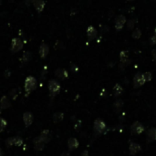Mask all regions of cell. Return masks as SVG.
Returning <instances> with one entry per match:
<instances>
[{
  "instance_id": "obj_1",
  "label": "cell",
  "mask_w": 156,
  "mask_h": 156,
  "mask_svg": "<svg viewBox=\"0 0 156 156\" xmlns=\"http://www.w3.org/2000/svg\"><path fill=\"white\" fill-rule=\"evenodd\" d=\"M37 86H38V81L34 77L29 76V77H27L26 79L25 84H24V88H25V90H26V92L27 94L30 93V92L33 91L34 90H36Z\"/></svg>"
},
{
  "instance_id": "obj_35",
  "label": "cell",
  "mask_w": 156,
  "mask_h": 156,
  "mask_svg": "<svg viewBox=\"0 0 156 156\" xmlns=\"http://www.w3.org/2000/svg\"><path fill=\"white\" fill-rule=\"evenodd\" d=\"M1 112H2V109H1V107H0V115H1Z\"/></svg>"
},
{
  "instance_id": "obj_25",
  "label": "cell",
  "mask_w": 156,
  "mask_h": 156,
  "mask_svg": "<svg viewBox=\"0 0 156 156\" xmlns=\"http://www.w3.org/2000/svg\"><path fill=\"white\" fill-rule=\"evenodd\" d=\"M141 35H142V31L139 29V28H136V29L133 31V33H132V38L135 39H138V38H140Z\"/></svg>"
},
{
  "instance_id": "obj_12",
  "label": "cell",
  "mask_w": 156,
  "mask_h": 156,
  "mask_svg": "<svg viewBox=\"0 0 156 156\" xmlns=\"http://www.w3.org/2000/svg\"><path fill=\"white\" fill-rule=\"evenodd\" d=\"M32 4L38 13H41L45 8V1L44 0H32Z\"/></svg>"
},
{
  "instance_id": "obj_22",
  "label": "cell",
  "mask_w": 156,
  "mask_h": 156,
  "mask_svg": "<svg viewBox=\"0 0 156 156\" xmlns=\"http://www.w3.org/2000/svg\"><path fill=\"white\" fill-rule=\"evenodd\" d=\"M32 59V54H31V52L29 51H25L24 52V54H23V57H22V60L24 61V62H28V61H30Z\"/></svg>"
},
{
  "instance_id": "obj_13",
  "label": "cell",
  "mask_w": 156,
  "mask_h": 156,
  "mask_svg": "<svg viewBox=\"0 0 156 156\" xmlns=\"http://www.w3.org/2000/svg\"><path fill=\"white\" fill-rule=\"evenodd\" d=\"M49 51V46L47 44L43 43V44L40 45L38 53H39V56H40L41 59H45V57L48 56Z\"/></svg>"
},
{
  "instance_id": "obj_4",
  "label": "cell",
  "mask_w": 156,
  "mask_h": 156,
  "mask_svg": "<svg viewBox=\"0 0 156 156\" xmlns=\"http://www.w3.org/2000/svg\"><path fill=\"white\" fill-rule=\"evenodd\" d=\"M144 131V128H143V125L139 122V121H135L131 124V134L133 135H140L141 133H142V131Z\"/></svg>"
},
{
  "instance_id": "obj_24",
  "label": "cell",
  "mask_w": 156,
  "mask_h": 156,
  "mask_svg": "<svg viewBox=\"0 0 156 156\" xmlns=\"http://www.w3.org/2000/svg\"><path fill=\"white\" fill-rule=\"evenodd\" d=\"M23 144V139L20 136L14 137V145L16 146H21Z\"/></svg>"
},
{
  "instance_id": "obj_10",
  "label": "cell",
  "mask_w": 156,
  "mask_h": 156,
  "mask_svg": "<svg viewBox=\"0 0 156 156\" xmlns=\"http://www.w3.org/2000/svg\"><path fill=\"white\" fill-rule=\"evenodd\" d=\"M33 120H34V117L31 112H27L23 114V121H24L26 127H29L33 122Z\"/></svg>"
},
{
  "instance_id": "obj_30",
  "label": "cell",
  "mask_w": 156,
  "mask_h": 156,
  "mask_svg": "<svg viewBox=\"0 0 156 156\" xmlns=\"http://www.w3.org/2000/svg\"><path fill=\"white\" fill-rule=\"evenodd\" d=\"M150 41H151L152 45H155V44H156V36H155V35L151 38V39H150Z\"/></svg>"
},
{
  "instance_id": "obj_2",
  "label": "cell",
  "mask_w": 156,
  "mask_h": 156,
  "mask_svg": "<svg viewBox=\"0 0 156 156\" xmlns=\"http://www.w3.org/2000/svg\"><path fill=\"white\" fill-rule=\"evenodd\" d=\"M49 90L50 97H55L60 90V83L55 79H50L49 81Z\"/></svg>"
},
{
  "instance_id": "obj_34",
  "label": "cell",
  "mask_w": 156,
  "mask_h": 156,
  "mask_svg": "<svg viewBox=\"0 0 156 156\" xmlns=\"http://www.w3.org/2000/svg\"><path fill=\"white\" fill-rule=\"evenodd\" d=\"M0 156H4V153L2 151V149H0Z\"/></svg>"
},
{
  "instance_id": "obj_5",
  "label": "cell",
  "mask_w": 156,
  "mask_h": 156,
  "mask_svg": "<svg viewBox=\"0 0 156 156\" xmlns=\"http://www.w3.org/2000/svg\"><path fill=\"white\" fill-rule=\"evenodd\" d=\"M22 48H23V42L20 38H16L12 39V42H11V51L16 53V52L20 51Z\"/></svg>"
},
{
  "instance_id": "obj_7",
  "label": "cell",
  "mask_w": 156,
  "mask_h": 156,
  "mask_svg": "<svg viewBox=\"0 0 156 156\" xmlns=\"http://www.w3.org/2000/svg\"><path fill=\"white\" fill-rule=\"evenodd\" d=\"M126 22V18L124 16H118L115 18V28L117 31H120L122 29V27Z\"/></svg>"
},
{
  "instance_id": "obj_17",
  "label": "cell",
  "mask_w": 156,
  "mask_h": 156,
  "mask_svg": "<svg viewBox=\"0 0 156 156\" xmlns=\"http://www.w3.org/2000/svg\"><path fill=\"white\" fill-rule=\"evenodd\" d=\"M11 106V102L9 101V99L7 96H3L1 99H0V107L1 109H8Z\"/></svg>"
},
{
  "instance_id": "obj_32",
  "label": "cell",
  "mask_w": 156,
  "mask_h": 156,
  "mask_svg": "<svg viewBox=\"0 0 156 156\" xmlns=\"http://www.w3.org/2000/svg\"><path fill=\"white\" fill-rule=\"evenodd\" d=\"M88 155H89V152L87 150H85V151L81 153V156H88Z\"/></svg>"
},
{
  "instance_id": "obj_38",
  "label": "cell",
  "mask_w": 156,
  "mask_h": 156,
  "mask_svg": "<svg viewBox=\"0 0 156 156\" xmlns=\"http://www.w3.org/2000/svg\"><path fill=\"white\" fill-rule=\"evenodd\" d=\"M0 4H1V0H0Z\"/></svg>"
},
{
  "instance_id": "obj_36",
  "label": "cell",
  "mask_w": 156,
  "mask_h": 156,
  "mask_svg": "<svg viewBox=\"0 0 156 156\" xmlns=\"http://www.w3.org/2000/svg\"><path fill=\"white\" fill-rule=\"evenodd\" d=\"M154 33H155L154 35H155V36H156V28H155V31H154Z\"/></svg>"
},
{
  "instance_id": "obj_26",
  "label": "cell",
  "mask_w": 156,
  "mask_h": 156,
  "mask_svg": "<svg viewBox=\"0 0 156 156\" xmlns=\"http://www.w3.org/2000/svg\"><path fill=\"white\" fill-rule=\"evenodd\" d=\"M143 77H144V79H145V81H151L153 78L151 72H145L143 74Z\"/></svg>"
},
{
  "instance_id": "obj_27",
  "label": "cell",
  "mask_w": 156,
  "mask_h": 156,
  "mask_svg": "<svg viewBox=\"0 0 156 156\" xmlns=\"http://www.w3.org/2000/svg\"><path fill=\"white\" fill-rule=\"evenodd\" d=\"M5 144H7L8 147H10L14 145V137H10V138H8L7 141H5Z\"/></svg>"
},
{
  "instance_id": "obj_29",
  "label": "cell",
  "mask_w": 156,
  "mask_h": 156,
  "mask_svg": "<svg viewBox=\"0 0 156 156\" xmlns=\"http://www.w3.org/2000/svg\"><path fill=\"white\" fill-rule=\"evenodd\" d=\"M10 96L12 97L13 99L15 100L16 98V90H15V89H14V90H11V91H10Z\"/></svg>"
},
{
  "instance_id": "obj_20",
  "label": "cell",
  "mask_w": 156,
  "mask_h": 156,
  "mask_svg": "<svg viewBox=\"0 0 156 156\" xmlns=\"http://www.w3.org/2000/svg\"><path fill=\"white\" fill-rule=\"evenodd\" d=\"M122 91H123V89L122 87H121L120 84H115L114 88H113V92H114V96L115 97H119L120 95L122 94Z\"/></svg>"
},
{
  "instance_id": "obj_15",
  "label": "cell",
  "mask_w": 156,
  "mask_h": 156,
  "mask_svg": "<svg viewBox=\"0 0 156 156\" xmlns=\"http://www.w3.org/2000/svg\"><path fill=\"white\" fill-rule=\"evenodd\" d=\"M146 141L147 142H152L156 141V128H151L146 135Z\"/></svg>"
},
{
  "instance_id": "obj_6",
  "label": "cell",
  "mask_w": 156,
  "mask_h": 156,
  "mask_svg": "<svg viewBox=\"0 0 156 156\" xmlns=\"http://www.w3.org/2000/svg\"><path fill=\"white\" fill-rule=\"evenodd\" d=\"M145 79H144V77H143V74L142 73H137L134 77V79H133V86L134 88L137 89V88H140L141 86H142L144 83H145Z\"/></svg>"
},
{
  "instance_id": "obj_31",
  "label": "cell",
  "mask_w": 156,
  "mask_h": 156,
  "mask_svg": "<svg viewBox=\"0 0 156 156\" xmlns=\"http://www.w3.org/2000/svg\"><path fill=\"white\" fill-rule=\"evenodd\" d=\"M152 56H153V60L156 61V49H153V50L152 51Z\"/></svg>"
},
{
  "instance_id": "obj_28",
  "label": "cell",
  "mask_w": 156,
  "mask_h": 156,
  "mask_svg": "<svg viewBox=\"0 0 156 156\" xmlns=\"http://www.w3.org/2000/svg\"><path fill=\"white\" fill-rule=\"evenodd\" d=\"M134 27V22L133 20H129L128 21V25H127V28L128 29H132Z\"/></svg>"
},
{
  "instance_id": "obj_16",
  "label": "cell",
  "mask_w": 156,
  "mask_h": 156,
  "mask_svg": "<svg viewBox=\"0 0 156 156\" xmlns=\"http://www.w3.org/2000/svg\"><path fill=\"white\" fill-rule=\"evenodd\" d=\"M55 76L57 79L64 80L65 79L68 78V72H67V70H65V69H63V68H57L55 71Z\"/></svg>"
},
{
  "instance_id": "obj_33",
  "label": "cell",
  "mask_w": 156,
  "mask_h": 156,
  "mask_svg": "<svg viewBox=\"0 0 156 156\" xmlns=\"http://www.w3.org/2000/svg\"><path fill=\"white\" fill-rule=\"evenodd\" d=\"M60 156H70V154H69L68 152H63Z\"/></svg>"
},
{
  "instance_id": "obj_9",
  "label": "cell",
  "mask_w": 156,
  "mask_h": 156,
  "mask_svg": "<svg viewBox=\"0 0 156 156\" xmlns=\"http://www.w3.org/2000/svg\"><path fill=\"white\" fill-rule=\"evenodd\" d=\"M39 137L45 143H48L52 139V132L49 130H44L41 133H40Z\"/></svg>"
},
{
  "instance_id": "obj_23",
  "label": "cell",
  "mask_w": 156,
  "mask_h": 156,
  "mask_svg": "<svg viewBox=\"0 0 156 156\" xmlns=\"http://www.w3.org/2000/svg\"><path fill=\"white\" fill-rule=\"evenodd\" d=\"M8 126V122L7 120H5V119L1 118L0 117V132H2L5 130V128H7Z\"/></svg>"
},
{
  "instance_id": "obj_14",
  "label": "cell",
  "mask_w": 156,
  "mask_h": 156,
  "mask_svg": "<svg viewBox=\"0 0 156 156\" xmlns=\"http://www.w3.org/2000/svg\"><path fill=\"white\" fill-rule=\"evenodd\" d=\"M68 147L69 149V151H73V150L77 149L79 147V141L76 138L70 137L68 140Z\"/></svg>"
},
{
  "instance_id": "obj_8",
  "label": "cell",
  "mask_w": 156,
  "mask_h": 156,
  "mask_svg": "<svg viewBox=\"0 0 156 156\" xmlns=\"http://www.w3.org/2000/svg\"><path fill=\"white\" fill-rule=\"evenodd\" d=\"M33 143H34V148H35V150H37V151H42L45 147V144H46L41 139H40L39 136L34 138Z\"/></svg>"
},
{
  "instance_id": "obj_21",
  "label": "cell",
  "mask_w": 156,
  "mask_h": 156,
  "mask_svg": "<svg viewBox=\"0 0 156 156\" xmlns=\"http://www.w3.org/2000/svg\"><path fill=\"white\" fill-rule=\"evenodd\" d=\"M63 119H64V114H63V112H55L53 114V120L55 123L60 122V121L63 120Z\"/></svg>"
},
{
  "instance_id": "obj_3",
  "label": "cell",
  "mask_w": 156,
  "mask_h": 156,
  "mask_svg": "<svg viewBox=\"0 0 156 156\" xmlns=\"http://www.w3.org/2000/svg\"><path fill=\"white\" fill-rule=\"evenodd\" d=\"M106 124L104 123V121L101 119H97L94 121V131L97 134H101L105 131Z\"/></svg>"
},
{
  "instance_id": "obj_37",
  "label": "cell",
  "mask_w": 156,
  "mask_h": 156,
  "mask_svg": "<svg viewBox=\"0 0 156 156\" xmlns=\"http://www.w3.org/2000/svg\"><path fill=\"white\" fill-rule=\"evenodd\" d=\"M129 1H133V0H129Z\"/></svg>"
},
{
  "instance_id": "obj_18",
  "label": "cell",
  "mask_w": 156,
  "mask_h": 156,
  "mask_svg": "<svg viewBox=\"0 0 156 156\" xmlns=\"http://www.w3.org/2000/svg\"><path fill=\"white\" fill-rule=\"evenodd\" d=\"M123 105H124V102L122 100H117L116 101L114 102L113 104V108H114V111L116 113H120V111L123 108Z\"/></svg>"
},
{
  "instance_id": "obj_19",
  "label": "cell",
  "mask_w": 156,
  "mask_h": 156,
  "mask_svg": "<svg viewBox=\"0 0 156 156\" xmlns=\"http://www.w3.org/2000/svg\"><path fill=\"white\" fill-rule=\"evenodd\" d=\"M87 35H88V37L90 39H94L96 37H97V30L96 28L93 27H89L88 29H87Z\"/></svg>"
},
{
  "instance_id": "obj_11",
  "label": "cell",
  "mask_w": 156,
  "mask_h": 156,
  "mask_svg": "<svg viewBox=\"0 0 156 156\" xmlns=\"http://www.w3.org/2000/svg\"><path fill=\"white\" fill-rule=\"evenodd\" d=\"M141 151H142V147H141L140 144H138L136 142H131L130 147H129L130 154L135 155V154H137L139 152H141Z\"/></svg>"
}]
</instances>
